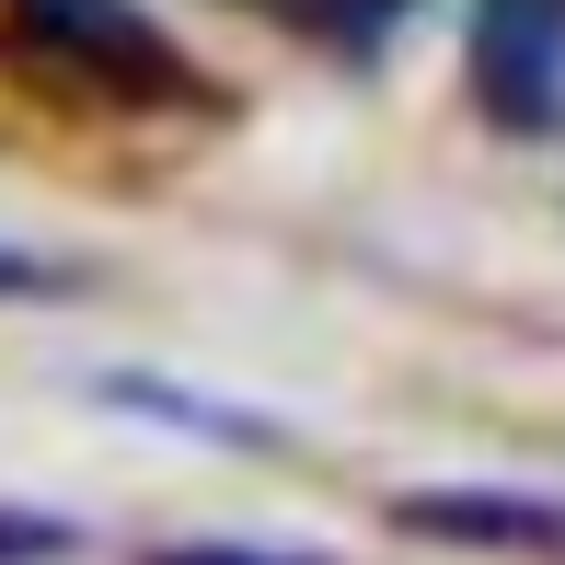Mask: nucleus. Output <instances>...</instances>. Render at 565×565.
Wrapping results in <instances>:
<instances>
[{
	"label": "nucleus",
	"instance_id": "f257e3e1",
	"mask_svg": "<svg viewBox=\"0 0 565 565\" xmlns=\"http://www.w3.org/2000/svg\"><path fill=\"white\" fill-rule=\"evenodd\" d=\"M473 82L508 127H554L565 116V0H484Z\"/></svg>",
	"mask_w": 565,
	"mask_h": 565
},
{
	"label": "nucleus",
	"instance_id": "f03ea898",
	"mask_svg": "<svg viewBox=\"0 0 565 565\" xmlns=\"http://www.w3.org/2000/svg\"><path fill=\"white\" fill-rule=\"evenodd\" d=\"M393 520L427 531V543H497V554L565 543V508L554 497H508V484H404Z\"/></svg>",
	"mask_w": 565,
	"mask_h": 565
},
{
	"label": "nucleus",
	"instance_id": "7ed1b4c3",
	"mask_svg": "<svg viewBox=\"0 0 565 565\" xmlns=\"http://www.w3.org/2000/svg\"><path fill=\"white\" fill-rule=\"evenodd\" d=\"M35 35H58L70 58H93V70H139V82H173V35L139 12V0H12Z\"/></svg>",
	"mask_w": 565,
	"mask_h": 565
},
{
	"label": "nucleus",
	"instance_id": "20e7f679",
	"mask_svg": "<svg viewBox=\"0 0 565 565\" xmlns=\"http://www.w3.org/2000/svg\"><path fill=\"white\" fill-rule=\"evenodd\" d=\"M70 554H82L70 520H12V508H0V565H70Z\"/></svg>",
	"mask_w": 565,
	"mask_h": 565
},
{
	"label": "nucleus",
	"instance_id": "39448f33",
	"mask_svg": "<svg viewBox=\"0 0 565 565\" xmlns=\"http://www.w3.org/2000/svg\"><path fill=\"white\" fill-rule=\"evenodd\" d=\"M58 289H82V277H70L58 254H23V243H0V300H58Z\"/></svg>",
	"mask_w": 565,
	"mask_h": 565
},
{
	"label": "nucleus",
	"instance_id": "423d86ee",
	"mask_svg": "<svg viewBox=\"0 0 565 565\" xmlns=\"http://www.w3.org/2000/svg\"><path fill=\"white\" fill-rule=\"evenodd\" d=\"M162 565H312V554H231V543H173Z\"/></svg>",
	"mask_w": 565,
	"mask_h": 565
},
{
	"label": "nucleus",
	"instance_id": "0eeeda50",
	"mask_svg": "<svg viewBox=\"0 0 565 565\" xmlns=\"http://www.w3.org/2000/svg\"><path fill=\"white\" fill-rule=\"evenodd\" d=\"M289 12H323V23H381L393 0H289Z\"/></svg>",
	"mask_w": 565,
	"mask_h": 565
}]
</instances>
